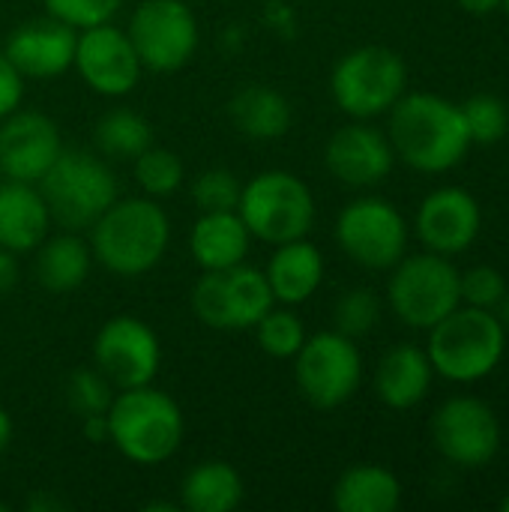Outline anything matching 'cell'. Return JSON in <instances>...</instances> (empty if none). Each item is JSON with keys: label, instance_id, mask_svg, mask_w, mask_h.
Listing matches in <instances>:
<instances>
[{"label": "cell", "instance_id": "6da1fadb", "mask_svg": "<svg viewBox=\"0 0 509 512\" xmlns=\"http://www.w3.org/2000/svg\"><path fill=\"white\" fill-rule=\"evenodd\" d=\"M393 153L426 174L456 168L471 150V132L462 105L438 93H408L390 108Z\"/></svg>", "mask_w": 509, "mask_h": 512}, {"label": "cell", "instance_id": "7a4b0ae2", "mask_svg": "<svg viewBox=\"0 0 509 512\" xmlns=\"http://www.w3.org/2000/svg\"><path fill=\"white\" fill-rule=\"evenodd\" d=\"M90 228V246L99 264L126 279L153 270L171 240L165 210L144 198L114 201Z\"/></svg>", "mask_w": 509, "mask_h": 512}, {"label": "cell", "instance_id": "3957f363", "mask_svg": "<svg viewBox=\"0 0 509 512\" xmlns=\"http://www.w3.org/2000/svg\"><path fill=\"white\" fill-rule=\"evenodd\" d=\"M507 351V330L492 309L459 306L429 330L426 354L432 369L456 384L489 378Z\"/></svg>", "mask_w": 509, "mask_h": 512}, {"label": "cell", "instance_id": "277c9868", "mask_svg": "<svg viewBox=\"0 0 509 512\" xmlns=\"http://www.w3.org/2000/svg\"><path fill=\"white\" fill-rule=\"evenodd\" d=\"M108 441L135 465L168 462L183 441V414L177 402L150 384L114 396L108 414Z\"/></svg>", "mask_w": 509, "mask_h": 512}, {"label": "cell", "instance_id": "5b68a950", "mask_svg": "<svg viewBox=\"0 0 509 512\" xmlns=\"http://www.w3.org/2000/svg\"><path fill=\"white\" fill-rule=\"evenodd\" d=\"M51 219L66 231L90 228L114 201V171L87 150H60L54 165L36 183Z\"/></svg>", "mask_w": 509, "mask_h": 512}, {"label": "cell", "instance_id": "8992f818", "mask_svg": "<svg viewBox=\"0 0 509 512\" xmlns=\"http://www.w3.org/2000/svg\"><path fill=\"white\" fill-rule=\"evenodd\" d=\"M237 213L252 237L282 246L309 234L315 225V198L291 171H264L243 186Z\"/></svg>", "mask_w": 509, "mask_h": 512}, {"label": "cell", "instance_id": "52a82bcc", "mask_svg": "<svg viewBox=\"0 0 509 512\" xmlns=\"http://www.w3.org/2000/svg\"><path fill=\"white\" fill-rule=\"evenodd\" d=\"M459 270L453 267L450 255L423 252L402 258L393 267L387 297L399 321L414 330H432L444 321L453 309L462 306Z\"/></svg>", "mask_w": 509, "mask_h": 512}, {"label": "cell", "instance_id": "ba28073f", "mask_svg": "<svg viewBox=\"0 0 509 512\" xmlns=\"http://www.w3.org/2000/svg\"><path fill=\"white\" fill-rule=\"evenodd\" d=\"M405 84H408L405 60L384 45L354 48L336 63L330 78L336 105L357 120H369L390 111L405 96Z\"/></svg>", "mask_w": 509, "mask_h": 512}, {"label": "cell", "instance_id": "9c48e42d", "mask_svg": "<svg viewBox=\"0 0 509 512\" xmlns=\"http://www.w3.org/2000/svg\"><path fill=\"white\" fill-rule=\"evenodd\" d=\"M273 309L267 276L255 267L234 264L207 270L192 288V312L213 330H249Z\"/></svg>", "mask_w": 509, "mask_h": 512}, {"label": "cell", "instance_id": "30bf717a", "mask_svg": "<svg viewBox=\"0 0 509 512\" xmlns=\"http://www.w3.org/2000/svg\"><path fill=\"white\" fill-rule=\"evenodd\" d=\"M294 378L303 393V399L321 411L345 405L363 381V357L354 345V339L342 333H318L303 342V348L294 354Z\"/></svg>", "mask_w": 509, "mask_h": 512}, {"label": "cell", "instance_id": "8fae6325", "mask_svg": "<svg viewBox=\"0 0 509 512\" xmlns=\"http://www.w3.org/2000/svg\"><path fill=\"white\" fill-rule=\"evenodd\" d=\"M342 252L369 270H393L408 249V225L384 198L351 201L336 222Z\"/></svg>", "mask_w": 509, "mask_h": 512}, {"label": "cell", "instance_id": "7c38bea8", "mask_svg": "<svg viewBox=\"0 0 509 512\" xmlns=\"http://www.w3.org/2000/svg\"><path fill=\"white\" fill-rule=\"evenodd\" d=\"M126 33L141 66L153 72H177L198 48V21L183 0H144Z\"/></svg>", "mask_w": 509, "mask_h": 512}, {"label": "cell", "instance_id": "4fadbf2b", "mask_svg": "<svg viewBox=\"0 0 509 512\" xmlns=\"http://www.w3.org/2000/svg\"><path fill=\"white\" fill-rule=\"evenodd\" d=\"M432 441L450 465L483 468L501 450V423L486 402L456 396L435 411Z\"/></svg>", "mask_w": 509, "mask_h": 512}, {"label": "cell", "instance_id": "5bb4252c", "mask_svg": "<svg viewBox=\"0 0 509 512\" xmlns=\"http://www.w3.org/2000/svg\"><path fill=\"white\" fill-rule=\"evenodd\" d=\"M93 360L96 369L120 390L129 387H144L156 378L159 372V339L156 333L132 318V315H117L102 324L93 342Z\"/></svg>", "mask_w": 509, "mask_h": 512}, {"label": "cell", "instance_id": "9a60e30c", "mask_svg": "<svg viewBox=\"0 0 509 512\" xmlns=\"http://www.w3.org/2000/svg\"><path fill=\"white\" fill-rule=\"evenodd\" d=\"M75 69L102 96H126L141 78V60L129 33L105 24L84 27L75 42Z\"/></svg>", "mask_w": 509, "mask_h": 512}, {"label": "cell", "instance_id": "2e32d148", "mask_svg": "<svg viewBox=\"0 0 509 512\" xmlns=\"http://www.w3.org/2000/svg\"><path fill=\"white\" fill-rule=\"evenodd\" d=\"M60 150L63 141L51 117L39 111H12L0 120V174L6 180L39 183Z\"/></svg>", "mask_w": 509, "mask_h": 512}, {"label": "cell", "instance_id": "e0dca14e", "mask_svg": "<svg viewBox=\"0 0 509 512\" xmlns=\"http://www.w3.org/2000/svg\"><path fill=\"white\" fill-rule=\"evenodd\" d=\"M483 228V210L477 198L459 186H444L426 195L417 210V234L429 252L459 255L465 252Z\"/></svg>", "mask_w": 509, "mask_h": 512}, {"label": "cell", "instance_id": "ac0fdd59", "mask_svg": "<svg viewBox=\"0 0 509 512\" xmlns=\"http://www.w3.org/2000/svg\"><path fill=\"white\" fill-rule=\"evenodd\" d=\"M75 42H78L75 27L48 15L18 24L9 33L3 54L24 78H54L72 66Z\"/></svg>", "mask_w": 509, "mask_h": 512}, {"label": "cell", "instance_id": "d6986e66", "mask_svg": "<svg viewBox=\"0 0 509 512\" xmlns=\"http://www.w3.org/2000/svg\"><path fill=\"white\" fill-rule=\"evenodd\" d=\"M393 162L390 138L366 123L342 126L327 144V168L345 186H378L393 171Z\"/></svg>", "mask_w": 509, "mask_h": 512}, {"label": "cell", "instance_id": "ffe728a7", "mask_svg": "<svg viewBox=\"0 0 509 512\" xmlns=\"http://www.w3.org/2000/svg\"><path fill=\"white\" fill-rule=\"evenodd\" d=\"M51 213L33 183L6 180L0 186V246L12 255L33 252L48 237Z\"/></svg>", "mask_w": 509, "mask_h": 512}, {"label": "cell", "instance_id": "44dd1931", "mask_svg": "<svg viewBox=\"0 0 509 512\" xmlns=\"http://www.w3.org/2000/svg\"><path fill=\"white\" fill-rule=\"evenodd\" d=\"M432 375H435V369L423 348L396 345L378 363L375 390L387 408L408 411L426 399V393L432 387Z\"/></svg>", "mask_w": 509, "mask_h": 512}, {"label": "cell", "instance_id": "7402d4cb", "mask_svg": "<svg viewBox=\"0 0 509 512\" xmlns=\"http://www.w3.org/2000/svg\"><path fill=\"white\" fill-rule=\"evenodd\" d=\"M264 276H267V285L273 291V300L297 306V303L309 300L321 288L324 258L312 243L291 240V243H282L273 252Z\"/></svg>", "mask_w": 509, "mask_h": 512}, {"label": "cell", "instance_id": "603a6c76", "mask_svg": "<svg viewBox=\"0 0 509 512\" xmlns=\"http://www.w3.org/2000/svg\"><path fill=\"white\" fill-rule=\"evenodd\" d=\"M249 237L252 234L237 210L204 213L192 228L189 249L204 270H228L234 264H243L249 252Z\"/></svg>", "mask_w": 509, "mask_h": 512}, {"label": "cell", "instance_id": "cb8c5ba5", "mask_svg": "<svg viewBox=\"0 0 509 512\" xmlns=\"http://www.w3.org/2000/svg\"><path fill=\"white\" fill-rule=\"evenodd\" d=\"M399 504L402 483L381 465H354L333 489V507L339 512H393Z\"/></svg>", "mask_w": 509, "mask_h": 512}, {"label": "cell", "instance_id": "d4e9b609", "mask_svg": "<svg viewBox=\"0 0 509 512\" xmlns=\"http://www.w3.org/2000/svg\"><path fill=\"white\" fill-rule=\"evenodd\" d=\"M228 114L234 120V126L249 135V138H258V141H273V138H282L288 129H291V102L273 90V87H246L240 90L231 105H228Z\"/></svg>", "mask_w": 509, "mask_h": 512}, {"label": "cell", "instance_id": "484cf974", "mask_svg": "<svg viewBox=\"0 0 509 512\" xmlns=\"http://www.w3.org/2000/svg\"><path fill=\"white\" fill-rule=\"evenodd\" d=\"M90 273V249L75 234L45 237L36 246V279L45 291L66 294L84 285Z\"/></svg>", "mask_w": 509, "mask_h": 512}, {"label": "cell", "instance_id": "4316f807", "mask_svg": "<svg viewBox=\"0 0 509 512\" xmlns=\"http://www.w3.org/2000/svg\"><path fill=\"white\" fill-rule=\"evenodd\" d=\"M189 512H231L243 504V477L228 462H204L192 468L180 486Z\"/></svg>", "mask_w": 509, "mask_h": 512}, {"label": "cell", "instance_id": "83f0119b", "mask_svg": "<svg viewBox=\"0 0 509 512\" xmlns=\"http://www.w3.org/2000/svg\"><path fill=\"white\" fill-rule=\"evenodd\" d=\"M96 147L111 159H138L147 147H153V126L129 108H114L96 123Z\"/></svg>", "mask_w": 509, "mask_h": 512}, {"label": "cell", "instance_id": "f1b7e54d", "mask_svg": "<svg viewBox=\"0 0 509 512\" xmlns=\"http://www.w3.org/2000/svg\"><path fill=\"white\" fill-rule=\"evenodd\" d=\"M462 114H465L471 141H477V144H495V141H501L507 135V102L492 96V93H477L468 102H462Z\"/></svg>", "mask_w": 509, "mask_h": 512}, {"label": "cell", "instance_id": "f546056e", "mask_svg": "<svg viewBox=\"0 0 509 512\" xmlns=\"http://www.w3.org/2000/svg\"><path fill=\"white\" fill-rule=\"evenodd\" d=\"M255 330H258V345H261V351L264 354H270V357H276V360H288V357H294L300 348H303V342H306V330H303V324H300V318L294 315V312H267L258 324H255Z\"/></svg>", "mask_w": 509, "mask_h": 512}, {"label": "cell", "instance_id": "4dcf8cb0", "mask_svg": "<svg viewBox=\"0 0 509 512\" xmlns=\"http://www.w3.org/2000/svg\"><path fill=\"white\" fill-rule=\"evenodd\" d=\"M378 318H381V303H378V294L369 288H351L348 294H342L333 312L336 333L348 339H360L372 333L378 327Z\"/></svg>", "mask_w": 509, "mask_h": 512}, {"label": "cell", "instance_id": "1f68e13d", "mask_svg": "<svg viewBox=\"0 0 509 512\" xmlns=\"http://www.w3.org/2000/svg\"><path fill=\"white\" fill-rule=\"evenodd\" d=\"M135 180L147 195H171L183 183V162L162 147H147L135 159Z\"/></svg>", "mask_w": 509, "mask_h": 512}, {"label": "cell", "instance_id": "d6a6232c", "mask_svg": "<svg viewBox=\"0 0 509 512\" xmlns=\"http://www.w3.org/2000/svg\"><path fill=\"white\" fill-rule=\"evenodd\" d=\"M111 390H114V384L99 369H78L66 384V402L81 420L99 417V414H108V408L114 402Z\"/></svg>", "mask_w": 509, "mask_h": 512}, {"label": "cell", "instance_id": "836d02e7", "mask_svg": "<svg viewBox=\"0 0 509 512\" xmlns=\"http://www.w3.org/2000/svg\"><path fill=\"white\" fill-rule=\"evenodd\" d=\"M240 180L228 168H210L198 174L192 186V198L201 207V213H222V210H237L240 204Z\"/></svg>", "mask_w": 509, "mask_h": 512}, {"label": "cell", "instance_id": "e575fe53", "mask_svg": "<svg viewBox=\"0 0 509 512\" xmlns=\"http://www.w3.org/2000/svg\"><path fill=\"white\" fill-rule=\"evenodd\" d=\"M459 288H462V303L477 306V309H492V312L501 303V297L507 294V282H504L501 270H495L489 264H477L468 273H462Z\"/></svg>", "mask_w": 509, "mask_h": 512}, {"label": "cell", "instance_id": "d590c367", "mask_svg": "<svg viewBox=\"0 0 509 512\" xmlns=\"http://www.w3.org/2000/svg\"><path fill=\"white\" fill-rule=\"evenodd\" d=\"M42 3H45L48 15L72 24L75 30L105 24L123 6V0H42Z\"/></svg>", "mask_w": 509, "mask_h": 512}, {"label": "cell", "instance_id": "8d00e7d4", "mask_svg": "<svg viewBox=\"0 0 509 512\" xmlns=\"http://www.w3.org/2000/svg\"><path fill=\"white\" fill-rule=\"evenodd\" d=\"M24 96V75L9 63L6 54H0V120L18 111Z\"/></svg>", "mask_w": 509, "mask_h": 512}, {"label": "cell", "instance_id": "74e56055", "mask_svg": "<svg viewBox=\"0 0 509 512\" xmlns=\"http://www.w3.org/2000/svg\"><path fill=\"white\" fill-rule=\"evenodd\" d=\"M18 282V264H15V255L9 249L0 246V297L9 294Z\"/></svg>", "mask_w": 509, "mask_h": 512}, {"label": "cell", "instance_id": "f35d334b", "mask_svg": "<svg viewBox=\"0 0 509 512\" xmlns=\"http://www.w3.org/2000/svg\"><path fill=\"white\" fill-rule=\"evenodd\" d=\"M84 435H87V441H105L108 438V420H105V414H99V417H84Z\"/></svg>", "mask_w": 509, "mask_h": 512}, {"label": "cell", "instance_id": "ab89813d", "mask_svg": "<svg viewBox=\"0 0 509 512\" xmlns=\"http://www.w3.org/2000/svg\"><path fill=\"white\" fill-rule=\"evenodd\" d=\"M456 3L471 15H492L495 9H501V0H456Z\"/></svg>", "mask_w": 509, "mask_h": 512}, {"label": "cell", "instance_id": "60d3db41", "mask_svg": "<svg viewBox=\"0 0 509 512\" xmlns=\"http://www.w3.org/2000/svg\"><path fill=\"white\" fill-rule=\"evenodd\" d=\"M27 510H36V512L66 510V504H63L60 498H54V495H33V498L27 501Z\"/></svg>", "mask_w": 509, "mask_h": 512}, {"label": "cell", "instance_id": "b9f144b4", "mask_svg": "<svg viewBox=\"0 0 509 512\" xmlns=\"http://www.w3.org/2000/svg\"><path fill=\"white\" fill-rule=\"evenodd\" d=\"M9 441H12V420H9V414L0 408V456L9 450Z\"/></svg>", "mask_w": 509, "mask_h": 512}, {"label": "cell", "instance_id": "7bdbcfd3", "mask_svg": "<svg viewBox=\"0 0 509 512\" xmlns=\"http://www.w3.org/2000/svg\"><path fill=\"white\" fill-rule=\"evenodd\" d=\"M495 315H498V321L504 324V330H509V288L507 294L501 297V303L495 306Z\"/></svg>", "mask_w": 509, "mask_h": 512}, {"label": "cell", "instance_id": "ee69618b", "mask_svg": "<svg viewBox=\"0 0 509 512\" xmlns=\"http://www.w3.org/2000/svg\"><path fill=\"white\" fill-rule=\"evenodd\" d=\"M147 512H174V504H147Z\"/></svg>", "mask_w": 509, "mask_h": 512}, {"label": "cell", "instance_id": "f6af8a7d", "mask_svg": "<svg viewBox=\"0 0 509 512\" xmlns=\"http://www.w3.org/2000/svg\"><path fill=\"white\" fill-rule=\"evenodd\" d=\"M501 510L509 512V495H507V498H504V501H501Z\"/></svg>", "mask_w": 509, "mask_h": 512}, {"label": "cell", "instance_id": "bcb514c9", "mask_svg": "<svg viewBox=\"0 0 509 512\" xmlns=\"http://www.w3.org/2000/svg\"><path fill=\"white\" fill-rule=\"evenodd\" d=\"M501 6H504V12H507V18H509V0H501Z\"/></svg>", "mask_w": 509, "mask_h": 512}, {"label": "cell", "instance_id": "7dc6e473", "mask_svg": "<svg viewBox=\"0 0 509 512\" xmlns=\"http://www.w3.org/2000/svg\"><path fill=\"white\" fill-rule=\"evenodd\" d=\"M9 510V507H6V504H3V501H0V512H6Z\"/></svg>", "mask_w": 509, "mask_h": 512}]
</instances>
